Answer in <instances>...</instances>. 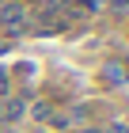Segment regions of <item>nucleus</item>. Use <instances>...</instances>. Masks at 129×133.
I'll use <instances>...</instances> for the list:
<instances>
[{"label": "nucleus", "instance_id": "nucleus-1", "mask_svg": "<svg viewBox=\"0 0 129 133\" xmlns=\"http://www.w3.org/2000/svg\"><path fill=\"white\" fill-rule=\"evenodd\" d=\"M110 8L114 11H129V0H110Z\"/></svg>", "mask_w": 129, "mask_h": 133}, {"label": "nucleus", "instance_id": "nucleus-2", "mask_svg": "<svg viewBox=\"0 0 129 133\" xmlns=\"http://www.w3.org/2000/svg\"><path fill=\"white\" fill-rule=\"evenodd\" d=\"M110 133H129V129H110Z\"/></svg>", "mask_w": 129, "mask_h": 133}]
</instances>
